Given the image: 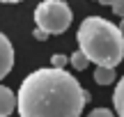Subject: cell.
Listing matches in <instances>:
<instances>
[{
  "label": "cell",
  "mask_w": 124,
  "mask_h": 117,
  "mask_svg": "<svg viewBox=\"0 0 124 117\" xmlns=\"http://www.w3.org/2000/svg\"><path fill=\"white\" fill-rule=\"evenodd\" d=\"M16 99L21 117H80L90 94L69 71L41 67L23 78Z\"/></svg>",
  "instance_id": "1"
},
{
  "label": "cell",
  "mask_w": 124,
  "mask_h": 117,
  "mask_svg": "<svg viewBox=\"0 0 124 117\" xmlns=\"http://www.w3.org/2000/svg\"><path fill=\"white\" fill-rule=\"evenodd\" d=\"M76 41H78V51H83L87 60L97 67L115 69L124 58V35L120 25L101 16L83 18L76 32Z\"/></svg>",
  "instance_id": "2"
},
{
  "label": "cell",
  "mask_w": 124,
  "mask_h": 117,
  "mask_svg": "<svg viewBox=\"0 0 124 117\" xmlns=\"http://www.w3.org/2000/svg\"><path fill=\"white\" fill-rule=\"evenodd\" d=\"M71 18L74 14L64 0H41L35 9V23L46 35H62L69 30Z\"/></svg>",
  "instance_id": "3"
},
{
  "label": "cell",
  "mask_w": 124,
  "mask_h": 117,
  "mask_svg": "<svg viewBox=\"0 0 124 117\" xmlns=\"http://www.w3.org/2000/svg\"><path fill=\"white\" fill-rule=\"evenodd\" d=\"M14 67V46L5 32H0V80L12 71Z\"/></svg>",
  "instance_id": "4"
},
{
  "label": "cell",
  "mask_w": 124,
  "mask_h": 117,
  "mask_svg": "<svg viewBox=\"0 0 124 117\" xmlns=\"http://www.w3.org/2000/svg\"><path fill=\"white\" fill-rule=\"evenodd\" d=\"M14 108H18V99L14 96L9 87L0 85V117H9L14 113Z\"/></svg>",
  "instance_id": "5"
},
{
  "label": "cell",
  "mask_w": 124,
  "mask_h": 117,
  "mask_svg": "<svg viewBox=\"0 0 124 117\" xmlns=\"http://www.w3.org/2000/svg\"><path fill=\"white\" fill-rule=\"evenodd\" d=\"M94 83H97V85H113V83H115V69L97 67L94 69Z\"/></svg>",
  "instance_id": "6"
},
{
  "label": "cell",
  "mask_w": 124,
  "mask_h": 117,
  "mask_svg": "<svg viewBox=\"0 0 124 117\" xmlns=\"http://www.w3.org/2000/svg\"><path fill=\"white\" fill-rule=\"evenodd\" d=\"M113 103H115V113L124 117V76L120 78V83L115 85V92H113Z\"/></svg>",
  "instance_id": "7"
},
{
  "label": "cell",
  "mask_w": 124,
  "mask_h": 117,
  "mask_svg": "<svg viewBox=\"0 0 124 117\" xmlns=\"http://www.w3.org/2000/svg\"><path fill=\"white\" fill-rule=\"evenodd\" d=\"M69 64H71L74 69H78V71H83V69H87L90 60H87V55H85L83 51H76V53L69 55Z\"/></svg>",
  "instance_id": "8"
},
{
  "label": "cell",
  "mask_w": 124,
  "mask_h": 117,
  "mask_svg": "<svg viewBox=\"0 0 124 117\" xmlns=\"http://www.w3.org/2000/svg\"><path fill=\"white\" fill-rule=\"evenodd\" d=\"M64 64H69V58H67V55L55 53L53 58H51V67H55V69H64Z\"/></svg>",
  "instance_id": "9"
},
{
  "label": "cell",
  "mask_w": 124,
  "mask_h": 117,
  "mask_svg": "<svg viewBox=\"0 0 124 117\" xmlns=\"http://www.w3.org/2000/svg\"><path fill=\"white\" fill-rule=\"evenodd\" d=\"M87 117H115V115H113V110H108V108H94Z\"/></svg>",
  "instance_id": "10"
},
{
  "label": "cell",
  "mask_w": 124,
  "mask_h": 117,
  "mask_svg": "<svg viewBox=\"0 0 124 117\" xmlns=\"http://www.w3.org/2000/svg\"><path fill=\"white\" fill-rule=\"evenodd\" d=\"M113 12L120 18H124V0H115V2H113Z\"/></svg>",
  "instance_id": "11"
},
{
  "label": "cell",
  "mask_w": 124,
  "mask_h": 117,
  "mask_svg": "<svg viewBox=\"0 0 124 117\" xmlns=\"http://www.w3.org/2000/svg\"><path fill=\"white\" fill-rule=\"evenodd\" d=\"M32 35H35V39H37V41H44L46 37H48L44 30H39V28H37V30H32Z\"/></svg>",
  "instance_id": "12"
},
{
  "label": "cell",
  "mask_w": 124,
  "mask_h": 117,
  "mask_svg": "<svg viewBox=\"0 0 124 117\" xmlns=\"http://www.w3.org/2000/svg\"><path fill=\"white\" fill-rule=\"evenodd\" d=\"M97 2H99V5H110V7H113V2H115V0H97Z\"/></svg>",
  "instance_id": "13"
},
{
  "label": "cell",
  "mask_w": 124,
  "mask_h": 117,
  "mask_svg": "<svg viewBox=\"0 0 124 117\" xmlns=\"http://www.w3.org/2000/svg\"><path fill=\"white\" fill-rule=\"evenodd\" d=\"M0 2H5V5H14V2H21V0H0Z\"/></svg>",
  "instance_id": "14"
},
{
  "label": "cell",
  "mask_w": 124,
  "mask_h": 117,
  "mask_svg": "<svg viewBox=\"0 0 124 117\" xmlns=\"http://www.w3.org/2000/svg\"><path fill=\"white\" fill-rule=\"evenodd\" d=\"M120 30H122V35H124V18H122V23H120Z\"/></svg>",
  "instance_id": "15"
}]
</instances>
